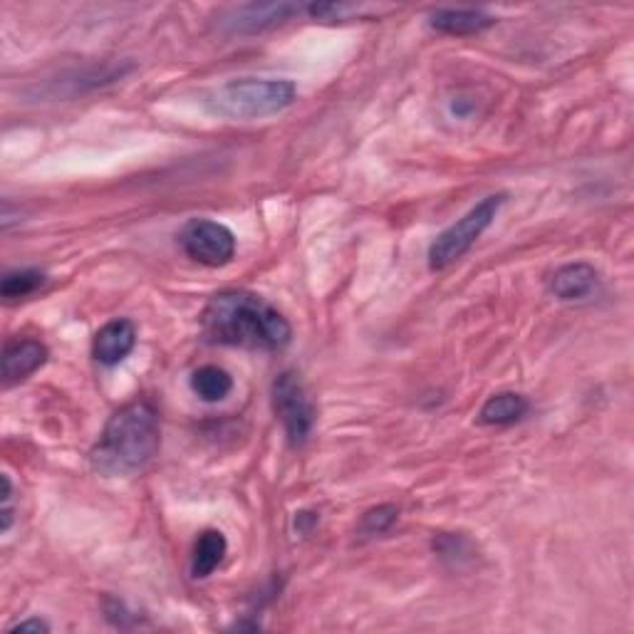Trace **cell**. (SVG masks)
Segmentation results:
<instances>
[{"label":"cell","mask_w":634,"mask_h":634,"mask_svg":"<svg viewBox=\"0 0 634 634\" xmlns=\"http://www.w3.org/2000/svg\"><path fill=\"white\" fill-rule=\"evenodd\" d=\"M201 332L211 345L243 350H283L293 328L268 300L249 290H225L213 295L201 313Z\"/></svg>","instance_id":"6da1fadb"},{"label":"cell","mask_w":634,"mask_h":634,"mask_svg":"<svg viewBox=\"0 0 634 634\" xmlns=\"http://www.w3.org/2000/svg\"><path fill=\"white\" fill-rule=\"evenodd\" d=\"M161 444L159 414L149 402H132L107 422L90 461L102 476H134L157 456Z\"/></svg>","instance_id":"7a4b0ae2"},{"label":"cell","mask_w":634,"mask_h":634,"mask_svg":"<svg viewBox=\"0 0 634 634\" xmlns=\"http://www.w3.org/2000/svg\"><path fill=\"white\" fill-rule=\"evenodd\" d=\"M298 88L290 80H229L211 90L207 104L213 114L229 120H263L285 112L295 102Z\"/></svg>","instance_id":"3957f363"},{"label":"cell","mask_w":634,"mask_h":634,"mask_svg":"<svg viewBox=\"0 0 634 634\" xmlns=\"http://www.w3.org/2000/svg\"><path fill=\"white\" fill-rule=\"evenodd\" d=\"M506 193L486 197L481 203H476L466 217H461L456 223H451L446 231L439 233L426 255L429 268H432V271H444L451 263H456L461 255L469 253L471 245L481 239L483 231L496 219V213L501 211L503 203H506Z\"/></svg>","instance_id":"277c9868"},{"label":"cell","mask_w":634,"mask_h":634,"mask_svg":"<svg viewBox=\"0 0 634 634\" xmlns=\"http://www.w3.org/2000/svg\"><path fill=\"white\" fill-rule=\"evenodd\" d=\"M273 410L283 422L288 442L293 446H303L310 434H313L318 412L305 394L303 382L298 380V374H278V380L273 382Z\"/></svg>","instance_id":"5b68a950"},{"label":"cell","mask_w":634,"mask_h":634,"mask_svg":"<svg viewBox=\"0 0 634 634\" xmlns=\"http://www.w3.org/2000/svg\"><path fill=\"white\" fill-rule=\"evenodd\" d=\"M181 249L193 261L209 268H221L233 261L235 255V235L219 221L211 219H191L179 235Z\"/></svg>","instance_id":"8992f818"},{"label":"cell","mask_w":634,"mask_h":634,"mask_svg":"<svg viewBox=\"0 0 634 634\" xmlns=\"http://www.w3.org/2000/svg\"><path fill=\"white\" fill-rule=\"evenodd\" d=\"M300 8L295 3H251L233 8L229 16H225L223 26L229 32H241V36H255V32H263L268 28H275L285 23L293 16H298Z\"/></svg>","instance_id":"52a82bcc"},{"label":"cell","mask_w":634,"mask_h":634,"mask_svg":"<svg viewBox=\"0 0 634 634\" xmlns=\"http://www.w3.org/2000/svg\"><path fill=\"white\" fill-rule=\"evenodd\" d=\"M137 345V328L132 320H112L107 322L104 328L97 330V335L92 340V358L104 364V368H114L124 358H129V352Z\"/></svg>","instance_id":"ba28073f"},{"label":"cell","mask_w":634,"mask_h":634,"mask_svg":"<svg viewBox=\"0 0 634 634\" xmlns=\"http://www.w3.org/2000/svg\"><path fill=\"white\" fill-rule=\"evenodd\" d=\"M600 275L590 263H567L551 275V283L547 290L557 298L565 300V303H573V300H585L597 290Z\"/></svg>","instance_id":"9c48e42d"},{"label":"cell","mask_w":634,"mask_h":634,"mask_svg":"<svg viewBox=\"0 0 634 634\" xmlns=\"http://www.w3.org/2000/svg\"><path fill=\"white\" fill-rule=\"evenodd\" d=\"M50 352L40 340L10 342L3 352V380L6 384L23 382L48 362Z\"/></svg>","instance_id":"30bf717a"},{"label":"cell","mask_w":634,"mask_h":634,"mask_svg":"<svg viewBox=\"0 0 634 634\" xmlns=\"http://www.w3.org/2000/svg\"><path fill=\"white\" fill-rule=\"evenodd\" d=\"M496 26V18L483 10H436L432 16V28L444 36H476Z\"/></svg>","instance_id":"8fae6325"},{"label":"cell","mask_w":634,"mask_h":634,"mask_svg":"<svg viewBox=\"0 0 634 634\" xmlns=\"http://www.w3.org/2000/svg\"><path fill=\"white\" fill-rule=\"evenodd\" d=\"M225 553H229V541L217 529H209L199 535L197 545H193L191 555V575L197 580L209 577L217 567L223 563Z\"/></svg>","instance_id":"7c38bea8"},{"label":"cell","mask_w":634,"mask_h":634,"mask_svg":"<svg viewBox=\"0 0 634 634\" xmlns=\"http://www.w3.org/2000/svg\"><path fill=\"white\" fill-rule=\"evenodd\" d=\"M529 410H531V404L523 394L501 392V394L489 396L486 404L481 406L479 419H481V424H489V426H506L513 422H521V419L529 414Z\"/></svg>","instance_id":"4fadbf2b"},{"label":"cell","mask_w":634,"mask_h":634,"mask_svg":"<svg viewBox=\"0 0 634 634\" xmlns=\"http://www.w3.org/2000/svg\"><path fill=\"white\" fill-rule=\"evenodd\" d=\"M191 390L199 400L217 404L223 402L233 390V378L219 364H203V368L193 370L191 374Z\"/></svg>","instance_id":"5bb4252c"},{"label":"cell","mask_w":634,"mask_h":634,"mask_svg":"<svg viewBox=\"0 0 634 634\" xmlns=\"http://www.w3.org/2000/svg\"><path fill=\"white\" fill-rule=\"evenodd\" d=\"M42 285H46V273L36 271V268H26V271H13L3 275V281H0V295L6 300H18L32 295Z\"/></svg>","instance_id":"9a60e30c"},{"label":"cell","mask_w":634,"mask_h":634,"mask_svg":"<svg viewBox=\"0 0 634 634\" xmlns=\"http://www.w3.org/2000/svg\"><path fill=\"white\" fill-rule=\"evenodd\" d=\"M400 519V509L390 506V503H384V506L372 509L362 515L360 521V533L362 535H382L386 531H392V525Z\"/></svg>","instance_id":"2e32d148"},{"label":"cell","mask_w":634,"mask_h":634,"mask_svg":"<svg viewBox=\"0 0 634 634\" xmlns=\"http://www.w3.org/2000/svg\"><path fill=\"white\" fill-rule=\"evenodd\" d=\"M3 496H0V501H3V521H0V531L3 533H8L10 531V525H13V515H16V511H13V483H10V476L8 474H3Z\"/></svg>","instance_id":"e0dca14e"},{"label":"cell","mask_w":634,"mask_h":634,"mask_svg":"<svg viewBox=\"0 0 634 634\" xmlns=\"http://www.w3.org/2000/svg\"><path fill=\"white\" fill-rule=\"evenodd\" d=\"M10 632H50V625L42 620H23V622H18V625Z\"/></svg>","instance_id":"ac0fdd59"}]
</instances>
